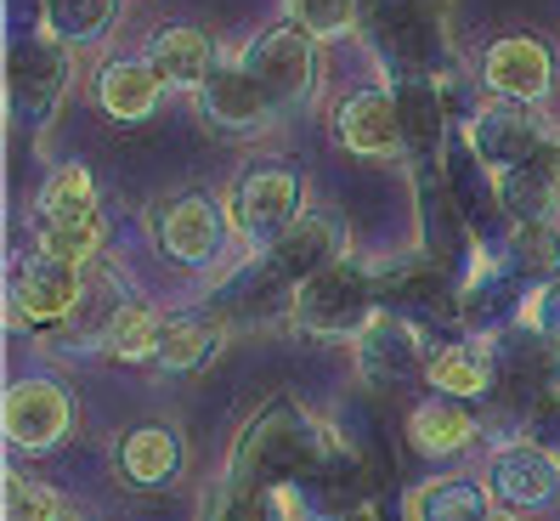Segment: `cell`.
<instances>
[{
    "mask_svg": "<svg viewBox=\"0 0 560 521\" xmlns=\"http://www.w3.org/2000/svg\"><path fill=\"white\" fill-rule=\"evenodd\" d=\"M328 453H335V437H328L301 403H267L244 426V437L233 442L226 476L272 487V494H289V487H301Z\"/></svg>",
    "mask_w": 560,
    "mask_h": 521,
    "instance_id": "obj_1",
    "label": "cell"
},
{
    "mask_svg": "<svg viewBox=\"0 0 560 521\" xmlns=\"http://www.w3.org/2000/svg\"><path fill=\"white\" fill-rule=\"evenodd\" d=\"M362 40L380 57V69L413 85V80H442V62H447V40H442V18L436 7L424 0H369L362 7Z\"/></svg>",
    "mask_w": 560,
    "mask_h": 521,
    "instance_id": "obj_2",
    "label": "cell"
},
{
    "mask_svg": "<svg viewBox=\"0 0 560 521\" xmlns=\"http://www.w3.org/2000/svg\"><path fill=\"white\" fill-rule=\"evenodd\" d=\"M374 289H380V278L357 255L335 260V267H323L317 278L294 289V329H306L317 340H357L380 317Z\"/></svg>",
    "mask_w": 560,
    "mask_h": 521,
    "instance_id": "obj_3",
    "label": "cell"
},
{
    "mask_svg": "<svg viewBox=\"0 0 560 521\" xmlns=\"http://www.w3.org/2000/svg\"><path fill=\"white\" fill-rule=\"evenodd\" d=\"M153 244L164 260H176V267H192V273H210L215 260L226 255V244H233L238 221H233V205L215 199V193H171V199H159L153 216Z\"/></svg>",
    "mask_w": 560,
    "mask_h": 521,
    "instance_id": "obj_4",
    "label": "cell"
},
{
    "mask_svg": "<svg viewBox=\"0 0 560 521\" xmlns=\"http://www.w3.org/2000/svg\"><path fill=\"white\" fill-rule=\"evenodd\" d=\"M238 62L260 80V91L278 103L283 119L301 114V108H312V96H317V85H323V51H317V40L301 35L294 23H278V28H267V35H255Z\"/></svg>",
    "mask_w": 560,
    "mask_h": 521,
    "instance_id": "obj_5",
    "label": "cell"
},
{
    "mask_svg": "<svg viewBox=\"0 0 560 521\" xmlns=\"http://www.w3.org/2000/svg\"><path fill=\"white\" fill-rule=\"evenodd\" d=\"M476 80L492 103H521V108H544L555 91V46L533 28L499 35L476 57Z\"/></svg>",
    "mask_w": 560,
    "mask_h": 521,
    "instance_id": "obj_6",
    "label": "cell"
},
{
    "mask_svg": "<svg viewBox=\"0 0 560 521\" xmlns=\"http://www.w3.org/2000/svg\"><path fill=\"white\" fill-rule=\"evenodd\" d=\"M85 273L69 267V260H51L40 250H28L18 267H12V289H7V306L18 329H51V323H69L85 306Z\"/></svg>",
    "mask_w": 560,
    "mask_h": 521,
    "instance_id": "obj_7",
    "label": "cell"
},
{
    "mask_svg": "<svg viewBox=\"0 0 560 521\" xmlns=\"http://www.w3.org/2000/svg\"><path fill=\"white\" fill-rule=\"evenodd\" d=\"M0 426L18 453H51L69 442L74 431V397L69 385L51 374H23L7 385V403H0Z\"/></svg>",
    "mask_w": 560,
    "mask_h": 521,
    "instance_id": "obj_8",
    "label": "cell"
},
{
    "mask_svg": "<svg viewBox=\"0 0 560 521\" xmlns=\"http://www.w3.org/2000/svg\"><path fill=\"white\" fill-rule=\"evenodd\" d=\"M301 199H306V187L294 165H255L233 187V221L255 250H267L301 221Z\"/></svg>",
    "mask_w": 560,
    "mask_h": 521,
    "instance_id": "obj_9",
    "label": "cell"
},
{
    "mask_svg": "<svg viewBox=\"0 0 560 521\" xmlns=\"http://www.w3.org/2000/svg\"><path fill=\"white\" fill-rule=\"evenodd\" d=\"M335 142L351 159H374V165H390V159L408 153V130H402V108L397 91L385 85H362L335 108Z\"/></svg>",
    "mask_w": 560,
    "mask_h": 521,
    "instance_id": "obj_10",
    "label": "cell"
},
{
    "mask_svg": "<svg viewBox=\"0 0 560 521\" xmlns=\"http://www.w3.org/2000/svg\"><path fill=\"white\" fill-rule=\"evenodd\" d=\"M487 494L499 499L504 510L538 516L560 505V453L544 442H510L492 453L487 465Z\"/></svg>",
    "mask_w": 560,
    "mask_h": 521,
    "instance_id": "obj_11",
    "label": "cell"
},
{
    "mask_svg": "<svg viewBox=\"0 0 560 521\" xmlns=\"http://www.w3.org/2000/svg\"><path fill=\"white\" fill-rule=\"evenodd\" d=\"M199 114H205V125L215 130V137H233V142L267 137V130H278V119H283L278 103L260 91V80L244 69V62H221L215 80L199 91Z\"/></svg>",
    "mask_w": 560,
    "mask_h": 521,
    "instance_id": "obj_12",
    "label": "cell"
},
{
    "mask_svg": "<svg viewBox=\"0 0 560 521\" xmlns=\"http://www.w3.org/2000/svg\"><path fill=\"white\" fill-rule=\"evenodd\" d=\"M74 80V51L51 40V35H35V40H23L7 62V96H12V114L18 119H46L57 103H62V91H69Z\"/></svg>",
    "mask_w": 560,
    "mask_h": 521,
    "instance_id": "obj_13",
    "label": "cell"
},
{
    "mask_svg": "<svg viewBox=\"0 0 560 521\" xmlns=\"http://www.w3.org/2000/svg\"><path fill=\"white\" fill-rule=\"evenodd\" d=\"M346 255H351V233L340 227V216L306 210L278 244H267L255 260L267 267V278H283V283L301 289L306 278H317L323 267H335V260H346Z\"/></svg>",
    "mask_w": 560,
    "mask_h": 521,
    "instance_id": "obj_14",
    "label": "cell"
},
{
    "mask_svg": "<svg viewBox=\"0 0 560 521\" xmlns=\"http://www.w3.org/2000/svg\"><path fill=\"white\" fill-rule=\"evenodd\" d=\"M555 142V130L544 125L538 108H521V103H487L470 119V148L487 159V171H515V165H533L544 159Z\"/></svg>",
    "mask_w": 560,
    "mask_h": 521,
    "instance_id": "obj_15",
    "label": "cell"
},
{
    "mask_svg": "<svg viewBox=\"0 0 560 521\" xmlns=\"http://www.w3.org/2000/svg\"><path fill=\"white\" fill-rule=\"evenodd\" d=\"M351 351H357V369L369 374V380H380V385H402V380H413V374H424V340H419V329L408 317H397V312H385L380 306V317L362 329L357 340H351Z\"/></svg>",
    "mask_w": 560,
    "mask_h": 521,
    "instance_id": "obj_16",
    "label": "cell"
},
{
    "mask_svg": "<svg viewBox=\"0 0 560 521\" xmlns=\"http://www.w3.org/2000/svg\"><path fill=\"white\" fill-rule=\"evenodd\" d=\"M182 431L171 426H137L125 431L114 442V471L125 487H142V494H153V487H171L182 476Z\"/></svg>",
    "mask_w": 560,
    "mask_h": 521,
    "instance_id": "obj_17",
    "label": "cell"
},
{
    "mask_svg": "<svg viewBox=\"0 0 560 521\" xmlns=\"http://www.w3.org/2000/svg\"><path fill=\"white\" fill-rule=\"evenodd\" d=\"M148 62H153V74L171 85V91H192L199 96L210 80H215V46H210V35L205 28H187V23H171V28H159V35L148 40V51H142Z\"/></svg>",
    "mask_w": 560,
    "mask_h": 521,
    "instance_id": "obj_18",
    "label": "cell"
},
{
    "mask_svg": "<svg viewBox=\"0 0 560 521\" xmlns=\"http://www.w3.org/2000/svg\"><path fill=\"white\" fill-rule=\"evenodd\" d=\"M164 91H171V85L153 74L148 57H114V62L96 69V103H103V114L119 119V125L153 119L159 103H164Z\"/></svg>",
    "mask_w": 560,
    "mask_h": 521,
    "instance_id": "obj_19",
    "label": "cell"
},
{
    "mask_svg": "<svg viewBox=\"0 0 560 521\" xmlns=\"http://www.w3.org/2000/svg\"><path fill=\"white\" fill-rule=\"evenodd\" d=\"M476 437H481V419L470 414V403L424 397V403L408 408V442L424 460H458Z\"/></svg>",
    "mask_w": 560,
    "mask_h": 521,
    "instance_id": "obj_20",
    "label": "cell"
},
{
    "mask_svg": "<svg viewBox=\"0 0 560 521\" xmlns=\"http://www.w3.org/2000/svg\"><path fill=\"white\" fill-rule=\"evenodd\" d=\"M424 380H431V391L447 397V403H481V397H492V385H499V363H492L487 346L458 340V346L431 351Z\"/></svg>",
    "mask_w": 560,
    "mask_h": 521,
    "instance_id": "obj_21",
    "label": "cell"
},
{
    "mask_svg": "<svg viewBox=\"0 0 560 521\" xmlns=\"http://www.w3.org/2000/svg\"><path fill=\"white\" fill-rule=\"evenodd\" d=\"M492 193H499V210L515 221V227H533V221H555L560 210V182L544 159L533 165H515L504 176H492Z\"/></svg>",
    "mask_w": 560,
    "mask_h": 521,
    "instance_id": "obj_22",
    "label": "cell"
},
{
    "mask_svg": "<svg viewBox=\"0 0 560 521\" xmlns=\"http://www.w3.org/2000/svg\"><path fill=\"white\" fill-rule=\"evenodd\" d=\"M108 239L103 210H80V216H35V250L51 260H69V267H91L96 250Z\"/></svg>",
    "mask_w": 560,
    "mask_h": 521,
    "instance_id": "obj_23",
    "label": "cell"
},
{
    "mask_svg": "<svg viewBox=\"0 0 560 521\" xmlns=\"http://www.w3.org/2000/svg\"><path fill=\"white\" fill-rule=\"evenodd\" d=\"M103 357H114V363H159V346H164V317L148 306V301H125L108 329H103Z\"/></svg>",
    "mask_w": 560,
    "mask_h": 521,
    "instance_id": "obj_24",
    "label": "cell"
},
{
    "mask_svg": "<svg viewBox=\"0 0 560 521\" xmlns=\"http://www.w3.org/2000/svg\"><path fill=\"white\" fill-rule=\"evenodd\" d=\"M125 0H46L40 7V35L62 40V46H96L114 28Z\"/></svg>",
    "mask_w": 560,
    "mask_h": 521,
    "instance_id": "obj_25",
    "label": "cell"
},
{
    "mask_svg": "<svg viewBox=\"0 0 560 521\" xmlns=\"http://www.w3.org/2000/svg\"><path fill=\"white\" fill-rule=\"evenodd\" d=\"M199 521H294V516H289L283 494H272V487L221 476L199 505Z\"/></svg>",
    "mask_w": 560,
    "mask_h": 521,
    "instance_id": "obj_26",
    "label": "cell"
},
{
    "mask_svg": "<svg viewBox=\"0 0 560 521\" xmlns=\"http://www.w3.org/2000/svg\"><path fill=\"white\" fill-rule=\"evenodd\" d=\"M397 108H402L408 148L436 153V148L447 142V80H413V85H397Z\"/></svg>",
    "mask_w": 560,
    "mask_h": 521,
    "instance_id": "obj_27",
    "label": "cell"
},
{
    "mask_svg": "<svg viewBox=\"0 0 560 521\" xmlns=\"http://www.w3.org/2000/svg\"><path fill=\"white\" fill-rule=\"evenodd\" d=\"M492 499L470 476H436L413 494V521H487Z\"/></svg>",
    "mask_w": 560,
    "mask_h": 521,
    "instance_id": "obj_28",
    "label": "cell"
},
{
    "mask_svg": "<svg viewBox=\"0 0 560 521\" xmlns=\"http://www.w3.org/2000/svg\"><path fill=\"white\" fill-rule=\"evenodd\" d=\"M510 273L533 289L560 283V227L555 221H533L510 233Z\"/></svg>",
    "mask_w": 560,
    "mask_h": 521,
    "instance_id": "obj_29",
    "label": "cell"
},
{
    "mask_svg": "<svg viewBox=\"0 0 560 521\" xmlns=\"http://www.w3.org/2000/svg\"><path fill=\"white\" fill-rule=\"evenodd\" d=\"M215 351H221V329L210 317H171L164 323V346H159V369L192 374V369H205Z\"/></svg>",
    "mask_w": 560,
    "mask_h": 521,
    "instance_id": "obj_30",
    "label": "cell"
},
{
    "mask_svg": "<svg viewBox=\"0 0 560 521\" xmlns=\"http://www.w3.org/2000/svg\"><path fill=\"white\" fill-rule=\"evenodd\" d=\"M362 7L369 0H283V18L312 40H340L362 28Z\"/></svg>",
    "mask_w": 560,
    "mask_h": 521,
    "instance_id": "obj_31",
    "label": "cell"
},
{
    "mask_svg": "<svg viewBox=\"0 0 560 521\" xmlns=\"http://www.w3.org/2000/svg\"><path fill=\"white\" fill-rule=\"evenodd\" d=\"M80 210H96V182H91V165L69 159V165H57L40 187L35 199V216H80Z\"/></svg>",
    "mask_w": 560,
    "mask_h": 521,
    "instance_id": "obj_32",
    "label": "cell"
},
{
    "mask_svg": "<svg viewBox=\"0 0 560 521\" xmlns=\"http://www.w3.org/2000/svg\"><path fill=\"white\" fill-rule=\"evenodd\" d=\"M7 521H62V499L57 487L40 482V476H23V471H7Z\"/></svg>",
    "mask_w": 560,
    "mask_h": 521,
    "instance_id": "obj_33",
    "label": "cell"
},
{
    "mask_svg": "<svg viewBox=\"0 0 560 521\" xmlns=\"http://www.w3.org/2000/svg\"><path fill=\"white\" fill-rule=\"evenodd\" d=\"M521 323H526V329H533V335H544L549 346H560V283H549L538 301H526Z\"/></svg>",
    "mask_w": 560,
    "mask_h": 521,
    "instance_id": "obj_34",
    "label": "cell"
},
{
    "mask_svg": "<svg viewBox=\"0 0 560 521\" xmlns=\"http://www.w3.org/2000/svg\"><path fill=\"white\" fill-rule=\"evenodd\" d=\"M544 165H549V171H555V182H560V137L549 142V153H544Z\"/></svg>",
    "mask_w": 560,
    "mask_h": 521,
    "instance_id": "obj_35",
    "label": "cell"
},
{
    "mask_svg": "<svg viewBox=\"0 0 560 521\" xmlns=\"http://www.w3.org/2000/svg\"><path fill=\"white\" fill-rule=\"evenodd\" d=\"M487 521H526V516H521V510H504V505H492V510H487Z\"/></svg>",
    "mask_w": 560,
    "mask_h": 521,
    "instance_id": "obj_36",
    "label": "cell"
}]
</instances>
